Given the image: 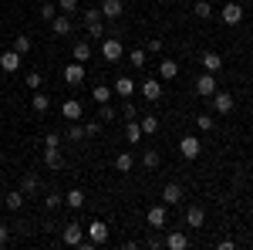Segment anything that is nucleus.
Returning a JSON list of instances; mask_svg holds the SVG:
<instances>
[{"label":"nucleus","mask_w":253,"mask_h":250,"mask_svg":"<svg viewBox=\"0 0 253 250\" xmlns=\"http://www.w3.org/2000/svg\"><path fill=\"white\" fill-rule=\"evenodd\" d=\"M210 105H213L216 115H230V112L236 108V98L230 95V92H219V88H216L213 95H210Z\"/></svg>","instance_id":"nucleus-1"},{"label":"nucleus","mask_w":253,"mask_h":250,"mask_svg":"<svg viewBox=\"0 0 253 250\" xmlns=\"http://www.w3.org/2000/svg\"><path fill=\"white\" fill-rule=\"evenodd\" d=\"M122 54H125V48H122V38H108L101 41V58L108 61V64H115V61H122Z\"/></svg>","instance_id":"nucleus-2"},{"label":"nucleus","mask_w":253,"mask_h":250,"mask_svg":"<svg viewBox=\"0 0 253 250\" xmlns=\"http://www.w3.org/2000/svg\"><path fill=\"white\" fill-rule=\"evenodd\" d=\"M199 152H203V142H199L196 135H182V139H179V155H182V159H196Z\"/></svg>","instance_id":"nucleus-3"},{"label":"nucleus","mask_w":253,"mask_h":250,"mask_svg":"<svg viewBox=\"0 0 253 250\" xmlns=\"http://www.w3.org/2000/svg\"><path fill=\"white\" fill-rule=\"evenodd\" d=\"M145 220H149V227H152V230H162V227L169 223V206H166V203L152 206V210L145 213Z\"/></svg>","instance_id":"nucleus-4"},{"label":"nucleus","mask_w":253,"mask_h":250,"mask_svg":"<svg viewBox=\"0 0 253 250\" xmlns=\"http://www.w3.org/2000/svg\"><path fill=\"white\" fill-rule=\"evenodd\" d=\"M182 196H186L182 183H166V186H162V203H166V206H179Z\"/></svg>","instance_id":"nucleus-5"},{"label":"nucleus","mask_w":253,"mask_h":250,"mask_svg":"<svg viewBox=\"0 0 253 250\" xmlns=\"http://www.w3.org/2000/svg\"><path fill=\"white\" fill-rule=\"evenodd\" d=\"M138 92H142V98H145V101H159V98L166 95V92H162V81H159V78H145Z\"/></svg>","instance_id":"nucleus-6"},{"label":"nucleus","mask_w":253,"mask_h":250,"mask_svg":"<svg viewBox=\"0 0 253 250\" xmlns=\"http://www.w3.org/2000/svg\"><path fill=\"white\" fill-rule=\"evenodd\" d=\"M61 240H64L68 247H81V240H84V227H81V223H64Z\"/></svg>","instance_id":"nucleus-7"},{"label":"nucleus","mask_w":253,"mask_h":250,"mask_svg":"<svg viewBox=\"0 0 253 250\" xmlns=\"http://www.w3.org/2000/svg\"><path fill=\"white\" fill-rule=\"evenodd\" d=\"M219 17H223V24H230V27H236V24L243 20V7H240L236 0H230V3H223V10H219Z\"/></svg>","instance_id":"nucleus-8"},{"label":"nucleus","mask_w":253,"mask_h":250,"mask_svg":"<svg viewBox=\"0 0 253 250\" xmlns=\"http://www.w3.org/2000/svg\"><path fill=\"white\" fill-rule=\"evenodd\" d=\"M84 75H88V71H84V64H81V61H75V64H64V81H68L71 88H78L81 81H84Z\"/></svg>","instance_id":"nucleus-9"},{"label":"nucleus","mask_w":253,"mask_h":250,"mask_svg":"<svg viewBox=\"0 0 253 250\" xmlns=\"http://www.w3.org/2000/svg\"><path fill=\"white\" fill-rule=\"evenodd\" d=\"M84 230H88V240H91V244H105V240H108V223H105V220H91Z\"/></svg>","instance_id":"nucleus-10"},{"label":"nucleus","mask_w":253,"mask_h":250,"mask_svg":"<svg viewBox=\"0 0 253 250\" xmlns=\"http://www.w3.org/2000/svg\"><path fill=\"white\" fill-rule=\"evenodd\" d=\"M213 92H216V75H210V71H203V75L196 78V95L210 98Z\"/></svg>","instance_id":"nucleus-11"},{"label":"nucleus","mask_w":253,"mask_h":250,"mask_svg":"<svg viewBox=\"0 0 253 250\" xmlns=\"http://www.w3.org/2000/svg\"><path fill=\"white\" fill-rule=\"evenodd\" d=\"M20 193L31 200V196H38L41 193V176L38 173H24V179H20Z\"/></svg>","instance_id":"nucleus-12"},{"label":"nucleus","mask_w":253,"mask_h":250,"mask_svg":"<svg viewBox=\"0 0 253 250\" xmlns=\"http://www.w3.org/2000/svg\"><path fill=\"white\" fill-rule=\"evenodd\" d=\"M61 115L68 118V122H81V115H84V108H81L78 98H68L64 105H61Z\"/></svg>","instance_id":"nucleus-13"},{"label":"nucleus","mask_w":253,"mask_h":250,"mask_svg":"<svg viewBox=\"0 0 253 250\" xmlns=\"http://www.w3.org/2000/svg\"><path fill=\"white\" fill-rule=\"evenodd\" d=\"M44 166L54 169V173L64 166V159H61V146H44Z\"/></svg>","instance_id":"nucleus-14"},{"label":"nucleus","mask_w":253,"mask_h":250,"mask_svg":"<svg viewBox=\"0 0 253 250\" xmlns=\"http://www.w3.org/2000/svg\"><path fill=\"white\" fill-rule=\"evenodd\" d=\"M182 220H186V227H189V230H199V227L206 223V210H203V206H189Z\"/></svg>","instance_id":"nucleus-15"},{"label":"nucleus","mask_w":253,"mask_h":250,"mask_svg":"<svg viewBox=\"0 0 253 250\" xmlns=\"http://www.w3.org/2000/svg\"><path fill=\"white\" fill-rule=\"evenodd\" d=\"M122 10H125L122 0H101V17H105V20H118V17H122Z\"/></svg>","instance_id":"nucleus-16"},{"label":"nucleus","mask_w":253,"mask_h":250,"mask_svg":"<svg viewBox=\"0 0 253 250\" xmlns=\"http://www.w3.org/2000/svg\"><path fill=\"white\" fill-rule=\"evenodd\" d=\"M0 68H3L7 75H14V71H20V54H17V51H14V48L0 54Z\"/></svg>","instance_id":"nucleus-17"},{"label":"nucleus","mask_w":253,"mask_h":250,"mask_svg":"<svg viewBox=\"0 0 253 250\" xmlns=\"http://www.w3.org/2000/svg\"><path fill=\"white\" fill-rule=\"evenodd\" d=\"M199 64H203V71H210V75H219V68H223V58H219L216 51H206V54L199 58Z\"/></svg>","instance_id":"nucleus-18"},{"label":"nucleus","mask_w":253,"mask_h":250,"mask_svg":"<svg viewBox=\"0 0 253 250\" xmlns=\"http://www.w3.org/2000/svg\"><path fill=\"white\" fill-rule=\"evenodd\" d=\"M112 92H115V95H122V98H132V95H135V81H132L128 75H122L115 81V88H112Z\"/></svg>","instance_id":"nucleus-19"},{"label":"nucleus","mask_w":253,"mask_h":250,"mask_svg":"<svg viewBox=\"0 0 253 250\" xmlns=\"http://www.w3.org/2000/svg\"><path fill=\"white\" fill-rule=\"evenodd\" d=\"M159 75H162V81H172V78H179V64L172 58H162L159 61Z\"/></svg>","instance_id":"nucleus-20"},{"label":"nucleus","mask_w":253,"mask_h":250,"mask_svg":"<svg viewBox=\"0 0 253 250\" xmlns=\"http://www.w3.org/2000/svg\"><path fill=\"white\" fill-rule=\"evenodd\" d=\"M135 169V155L132 152H118L115 155V173H132Z\"/></svg>","instance_id":"nucleus-21"},{"label":"nucleus","mask_w":253,"mask_h":250,"mask_svg":"<svg viewBox=\"0 0 253 250\" xmlns=\"http://www.w3.org/2000/svg\"><path fill=\"white\" fill-rule=\"evenodd\" d=\"M51 31H54L58 38H64V34H71V17H68V14H58V17L51 20Z\"/></svg>","instance_id":"nucleus-22"},{"label":"nucleus","mask_w":253,"mask_h":250,"mask_svg":"<svg viewBox=\"0 0 253 250\" xmlns=\"http://www.w3.org/2000/svg\"><path fill=\"white\" fill-rule=\"evenodd\" d=\"M166 247H169V250H186V247H189V237H186L182 230H175V233L166 237Z\"/></svg>","instance_id":"nucleus-23"},{"label":"nucleus","mask_w":253,"mask_h":250,"mask_svg":"<svg viewBox=\"0 0 253 250\" xmlns=\"http://www.w3.org/2000/svg\"><path fill=\"white\" fill-rule=\"evenodd\" d=\"M142 125H138V118H128V125H125V139H128V142H132V146H138V142H142Z\"/></svg>","instance_id":"nucleus-24"},{"label":"nucleus","mask_w":253,"mask_h":250,"mask_svg":"<svg viewBox=\"0 0 253 250\" xmlns=\"http://www.w3.org/2000/svg\"><path fill=\"white\" fill-rule=\"evenodd\" d=\"M31 108H34V112H38V115H44V112H47V108H51V98L44 95V92H34V98H31Z\"/></svg>","instance_id":"nucleus-25"},{"label":"nucleus","mask_w":253,"mask_h":250,"mask_svg":"<svg viewBox=\"0 0 253 250\" xmlns=\"http://www.w3.org/2000/svg\"><path fill=\"white\" fill-rule=\"evenodd\" d=\"M71 58H75V61H81V64H84V61L91 58V44H88V41H78V44L71 48Z\"/></svg>","instance_id":"nucleus-26"},{"label":"nucleus","mask_w":253,"mask_h":250,"mask_svg":"<svg viewBox=\"0 0 253 250\" xmlns=\"http://www.w3.org/2000/svg\"><path fill=\"white\" fill-rule=\"evenodd\" d=\"M193 14L199 20H210V17H213V3H210V0H196V3H193Z\"/></svg>","instance_id":"nucleus-27"},{"label":"nucleus","mask_w":253,"mask_h":250,"mask_svg":"<svg viewBox=\"0 0 253 250\" xmlns=\"http://www.w3.org/2000/svg\"><path fill=\"white\" fill-rule=\"evenodd\" d=\"M24 200H27V196H24L20 190H10L7 196H3V203H7V210H20V206H24Z\"/></svg>","instance_id":"nucleus-28"},{"label":"nucleus","mask_w":253,"mask_h":250,"mask_svg":"<svg viewBox=\"0 0 253 250\" xmlns=\"http://www.w3.org/2000/svg\"><path fill=\"white\" fill-rule=\"evenodd\" d=\"M64 206H71V210H81V206H84V193H81V190L64 193Z\"/></svg>","instance_id":"nucleus-29"},{"label":"nucleus","mask_w":253,"mask_h":250,"mask_svg":"<svg viewBox=\"0 0 253 250\" xmlns=\"http://www.w3.org/2000/svg\"><path fill=\"white\" fill-rule=\"evenodd\" d=\"M159 162H162V155H159L156 149H145V152H142V166H145V169H159Z\"/></svg>","instance_id":"nucleus-30"},{"label":"nucleus","mask_w":253,"mask_h":250,"mask_svg":"<svg viewBox=\"0 0 253 250\" xmlns=\"http://www.w3.org/2000/svg\"><path fill=\"white\" fill-rule=\"evenodd\" d=\"M138 125H142V132H145V135H156L159 132V118L156 115H142V118H138Z\"/></svg>","instance_id":"nucleus-31"},{"label":"nucleus","mask_w":253,"mask_h":250,"mask_svg":"<svg viewBox=\"0 0 253 250\" xmlns=\"http://www.w3.org/2000/svg\"><path fill=\"white\" fill-rule=\"evenodd\" d=\"M31 48H34V41L27 38V34H20V38H14V51H17L20 58H24V54H27Z\"/></svg>","instance_id":"nucleus-32"},{"label":"nucleus","mask_w":253,"mask_h":250,"mask_svg":"<svg viewBox=\"0 0 253 250\" xmlns=\"http://www.w3.org/2000/svg\"><path fill=\"white\" fill-rule=\"evenodd\" d=\"M44 206H47V210H61V206H64V196H61L58 190L47 193V196H44Z\"/></svg>","instance_id":"nucleus-33"},{"label":"nucleus","mask_w":253,"mask_h":250,"mask_svg":"<svg viewBox=\"0 0 253 250\" xmlns=\"http://www.w3.org/2000/svg\"><path fill=\"white\" fill-rule=\"evenodd\" d=\"M196 129H203V132H213V129H216V118H213V115H206V112H203V115H196Z\"/></svg>","instance_id":"nucleus-34"},{"label":"nucleus","mask_w":253,"mask_h":250,"mask_svg":"<svg viewBox=\"0 0 253 250\" xmlns=\"http://www.w3.org/2000/svg\"><path fill=\"white\" fill-rule=\"evenodd\" d=\"M145 54H149L145 48H132V51H128V61H132L135 68H145Z\"/></svg>","instance_id":"nucleus-35"},{"label":"nucleus","mask_w":253,"mask_h":250,"mask_svg":"<svg viewBox=\"0 0 253 250\" xmlns=\"http://www.w3.org/2000/svg\"><path fill=\"white\" fill-rule=\"evenodd\" d=\"M91 98H95L98 105H105V101L112 98V88H108V85H95V92H91Z\"/></svg>","instance_id":"nucleus-36"},{"label":"nucleus","mask_w":253,"mask_h":250,"mask_svg":"<svg viewBox=\"0 0 253 250\" xmlns=\"http://www.w3.org/2000/svg\"><path fill=\"white\" fill-rule=\"evenodd\" d=\"M118 112L115 108H112V105H108V101H105V105H101V108H98V122H101V125H108V122H112V118H115Z\"/></svg>","instance_id":"nucleus-37"},{"label":"nucleus","mask_w":253,"mask_h":250,"mask_svg":"<svg viewBox=\"0 0 253 250\" xmlns=\"http://www.w3.org/2000/svg\"><path fill=\"white\" fill-rule=\"evenodd\" d=\"M68 139H71V142H81V139H88V135H84V125H81V122H71V129H68Z\"/></svg>","instance_id":"nucleus-38"},{"label":"nucleus","mask_w":253,"mask_h":250,"mask_svg":"<svg viewBox=\"0 0 253 250\" xmlns=\"http://www.w3.org/2000/svg\"><path fill=\"white\" fill-rule=\"evenodd\" d=\"M54 17H58V3H51V0H47V3L41 7V20H47V24H51Z\"/></svg>","instance_id":"nucleus-39"},{"label":"nucleus","mask_w":253,"mask_h":250,"mask_svg":"<svg viewBox=\"0 0 253 250\" xmlns=\"http://www.w3.org/2000/svg\"><path fill=\"white\" fill-rule=\"evenodd\" d=\"M58 10H61V14H68V17L78 14V0H58Z\"/></svg>","instance_id":"nucleus-40"},{"label":"nucleus","mask_w":253,"mask_h":250,"mask_svg":"<svg viewBox=\"0 0 253 250\" xmlns=\"http://www.w3.org/2000/svg\"><path fill=\"white\" fill-rule=\"evenodd\" d=\"M81 17H84V27H91V24H98V20H105V17H101V7H95V10H84Z\"/></svg>","instance_id":"nucleus-41"},{"label":"nucleus","mask_w":253,"mask_h":250,"mask_svg":"<svg viewBox=\"0 0 253 250\" xmlns=\"http://www.w3.org/2000/svg\"><path fill=\"white\" fill-rule=\"evenodd\" d=\"M27 88H31V92L41 88V71H27Z\"/></svg>","instance_id":"nucleus-42"},{"label":"nucleus","mask_w":253,"mask_h":250,"mask_svg":"<svg viewBox=\"0 0 253 250\" xmlns=\"http://www.w3.org/2000/svg\"><path fill=\"white\" fill-rule=\"evenodd\" d=\"M145 51H152V54H162V38H152L145 44Z\"/></svg>","instance_id":"nucleus-43"},{"label":"nucleus","mask_w":253,"mask_h":250,"mask_svg":"<svg viewBox=\"0 0 253 250\" xmlns=\"http://www.w3.org/2000/svg\"><path fill=\"white\" fill-rule=\"evenodd\" d=\"M101 132V122H84V135L91 139V135H98Z\"/></svg>","instance_id":"nucleus-44"},{"label":"nucleus","mask_w":253,"mask_h":250,"mask_svg":"<svg viewBox=\"0 0 253 250\" xmlns=\"http://www.w3.org/2000/svg\"><path fill=\"white\" fill-rule=\"evenodd\" d=\"M122 112H125V118H138V115H135V105H132V98H125V108H122Z\"/></svg>","instance_id":"nucleus-45"},{"label":"nucleus","mask_w":253,"mask_h":250,"mask_svg":"<svg viewBox=\"0 0 253 250\" xmlns=\"http://www.w3.org/2000/svg\"><path fill=\"white\" fill-rule=\"evenodd\" d=\"M44 146H61V135H58V132H47V139H44Z\"/></svg>","instance_id":"nucleus-46"},{"label":"nucleus","mask_w":253,"mask_h":250,"mask_svg":"<svg viewBox=\"0 0 253 250\" xmlns=\"http://www.w3.org/2000/svg\"><path fill=\"white\" fill-rule=\"evenodd\" d=\"M7 240H10V227H3V223H0V247H3Z\"/></svg>","instance_id":"nucleus-47"},{"label":"nucleus","mask_w":253,"mask_h":250,"mask_svg":"<svg viewBox=\"0 0 253 250\" xmlns=\"http://www.w3.org/2000/svg\"><path fill=\"white\" fill-rule=\"evenodd\" d=\"M149 247L159 250V247H166V240H162V237H152V240H149Z\"/></svg>","instance_id":"nucleus-48"}]
</instances>
